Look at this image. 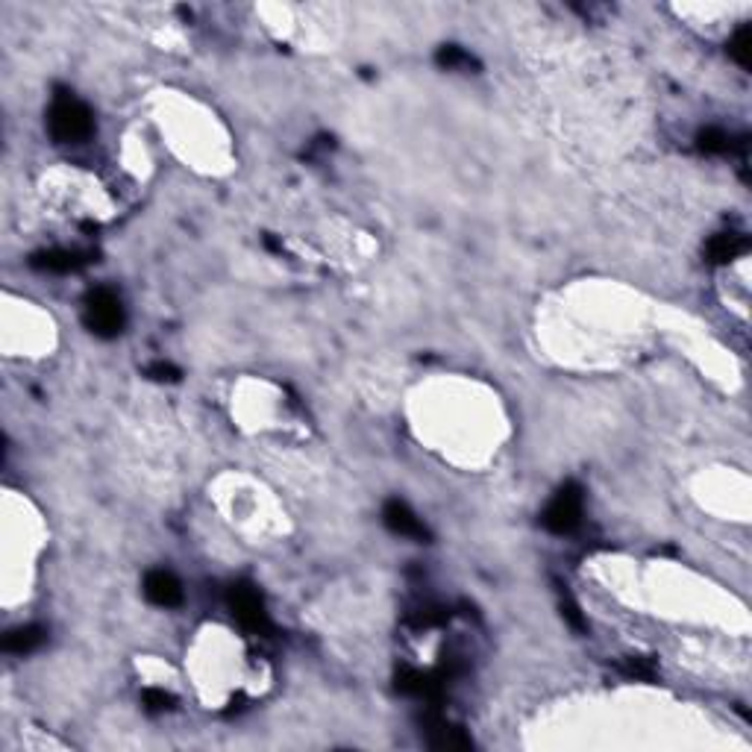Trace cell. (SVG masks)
I'll return each mask as SVG.
<instances>
[{"label":"cell","instance_id":"1","mask_svg":"<svg viewBox=\"0 0 752 752\" xmlns=\"http://www.w3.org/2000/svg\"><path fill=\"white\" fill-rule=\"evenodd\" d=\"M48 127H50V135L59 144H80L88 139L91 130H95V118H91V109L82 104V100L68 95V91H62V95H57L48 112Z\"/></svg>","mask_w":752,"mask_h":752},{"label":"cell","instance_id":"2","mask_svg":"<svg viewBox=\"0 0 752 752\" xmlns=\"http://www.w3.org/2000/svg\"><path fill=\"white\" fill-rule=\"evenodd\" d=\"M124 306L112 288H95L86 297V326L100 338H115L124 329Z\"/></svg>","mask_w":752,"mask_h":752},{"label":"cell","instance_id":"3","mask_svg":"<svg viewBox=\"0 0 752 752\" xmlns=\"http://www.w3.org/2000/svg\"><path fill=\"white\" fill-rule=\"evenodd\" d=\"M541 524L556 535H567L582 524V488L576 482H567L553 500L547 503Z\"/></svg>","mask_w":752,"mask_h":752},{"label":"cell","instance_id":"4","mask_svg":"<svg viewBox=\"0 0 752 752\" xmlns=\"http://www.w3.org/2000/svg\"><path fill=\"white\" fill-rule=\"evenodd\" d=\"M229 609H233L235 620L242 623L247 632H268L271 629V620H268V611H265V602L259 597V591L247 582H238L229 588Z\"/></svg>","mask_w":752,"mask_h":752},{"label":"cell","instance_id":"5","mask_svg":"<svg viewBox=\"0 0 752 752\" xmlns=\"http://www.w3.org/2000/svg\"><path fill=\"white\" fill-rule=\"evenodd\" d=\"M382 520H385V526H388L391 532H397V535H403V538H415V541H426L429 538L426 524L403 500H388V503H385Z\"/></svg>","mask_w":752,"mask_h":752},{"label":"cell","instance_id":"6","mask_svg":"<svg viewBox=\"0 0 752 752\" xmlns=\"http://www.w3.org/2000/svg\"><path fill=\"white\" fill-rule=\"evenodd\" d=\"M144 597L153 605H162V609H173L182 602V585L168 571H150L144 576Z\"/></svg>","mask_w":752,"mask_h":752},{"label":"cell","instance_id":"7","mask_svg":"<svg viewBox=\"0 0 752 752\" xmlns=\"http://www.w3.org/2000/svg\"><path fill=\"white\" fill-rule=\"evenodd\" d=\"M33 268H42V271H50V273H71V271H80L82 265H88V253H80V250H42L33 256Z\"/></svg>","mask_w":752,"mask_h":752},{"label":"cell","instance_id":"8","mask_svg":"<svg viewBox=\"0 0 752 752\" xmlns=\"http://www.w3.org/2000/svg\"><path fill=\"white\" fill-rule=\"evenodd\" d=\"M426 735H429V747L433 749H471V738L464 735L462 729L450 726L441 717H429L426 720Z\"/></svg>","mask_w":752,"mask_h":752},{"label":"cell","instance_id":"9","mask_svg":"<svg viewBox=\"0 0 752 752\" xmlns=\"http://www.w3.org/2000/svg\"><path fill=\"white\" fill-rule=\"evenodd\" d=\"M740 253H747V235L740 233H720L705 244V256L711 262H732Z\"/></svg>","mask_w":752,"mask_h":752},{"label":"cell","instance_id":"10","mask_svg":"<svg viewBox=\"0 0 752 752\" xmlns=\"http://www.w3.org/2000/svg\"><path fill=\"white\" fill-rule=\"evenodd\" d=\"M44 638H48V632L42 626H35V623L33 626H18L4 638V649L12 656H27V653H33V649H39L44 644Z\"/></svg>","mask_w":752,"mask_h":752},{"label":"cell","instance_id":"11","mask_svg":"<svg viewBox=\"0 0 752 752\" xmlns=\"http://www.w3.org/2000/svg\"><path fill=\"white\" fill-rule=\"evenodd\" d=\"M696 148L709 156H720L732 150V135L720 127H705V130L696 135Z\"/></svg>","mask_w":752,"mask_h":752},{"label":"cell","instance_id":"12","mask_svg":"<svg viewBox=\"0 0 752 752\" xmlns=\"http://www.w3.org/2000/svg\"><path fill=\"white\" fill-rule=\"evenodd\" d=\"M435 62L447 71H458V68H476V59L467 50H462L458 44H444L435 53Z\"/></svg>","mask_w":752,"mask_h":752},{"label":"cell","instance_id":"13","mask_svg":"<svg viewBox=\"0 0 752 752\" xmlns=\"http://www.w3.org/2000/svg\"><path fill=\"white\" fill-rule=\"evenodd\" d=\"M749 53H752V33L749 27H740L735 39L729 42V57L738 62L740 68H749Z\"/></svg>","mask_w":752,"mask_h":752},{"label":"cell","instance_id":"14","mask_svg":"<svg viewBox=\"0 0 752 752\" xmlns=\"http://www.w3.org/2000/svg\"><path fill=\"white\" fill-rule=\"evenodd\" d=\"M620 671L626 673L629 679H641V682H653V679H656V664L649 662V658H641V656L623 658Z\"/></svg>","mask_w":752,"mask_h":752},{"label":"cell","instance_id":"15","mask_svg":"<svg viewBox=\"0 0 752 752\" xmlns=\"http://www.w3.org/2000/svg\"><path fill=\"white\" fill-rule=\"evenodd\" d=\"M142 700H144V705H148V711H168L173 705L171 694H165L162 687H148Z\"/></svg>","mask_w":752,"mask_h":752},{"label":"cell","instance_id":"16","mask_svg":"<svg viewBox=\"0 0 752 752\" xmlns=\"http://www.w3.org/2000/svg\"><path fill=\"white\" fill-rule=\"evenodd\" d=\"M148 376H153L156 382H177L180 380V371L173 368L171 362H153L148 368Z\"/></svg>","mask_w":752,"mask_h":752},{"label":"cell","instance_id":"17","mask_svg":"<svg viewBox=\"0 0 752 752\" xmlns=\"http://www.w3.org/2000/svg\"><path fill=\"white\" fill-rule=\"evenodd\" d=\"M562 609H564V618L571 620V626H573V629H585V620H582V614H579V609H576V602H573L571 597H564Z\"/></svg>","mask_w":752,"mask_h":752}]
</instances>
